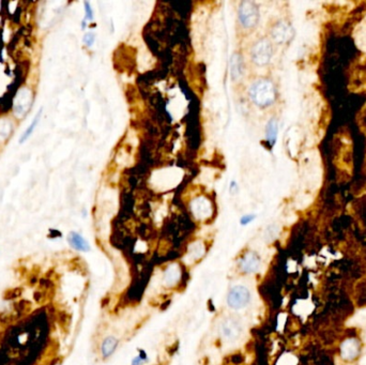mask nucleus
Listing matches in <instances>:
<instances>
[{
  "mask_svg": "<svg viewBox=\"0 0 366 365\" xmlns=\"http://www.w3.org/2000/svg\"><path fill=\"white\" fill-rule=\"evenodd\" d=\"M247 96L252 104L262 111L273 107L279 101V87L268 76L254 78L247 87Z\"/></svg>",
  "mask_w": 366,
  "mask_h": 365,
  "instance_id": "1",
  "label": "nucleus"
},
{
  "mask_svg": "<svg viewBox=\"0 0 366 365\" xmlns=\"http://www.w3.org/2000/svg\"><path fill=\"white\" fill-rule=\"evenodd\" d=\"M266 36L272 41L275 46H288L295 38V29L288 18L281 17L269 25Z\"/></svg>",
  "mask_w": 366,
  "mask_h": 365,
  "instance_id": "2",
  "label": "nucleus"
},
{
  "mask_svg": "<svg viewBox=\"0 0 366 365\" xmlns=\"http://www.w3.org/2000/svg\"><path fill=\"white\" fill-rule=\"evenodd\" d=\"M275 45L267 36L255 40L250 48V61L256 68H266L272 63Z\"/></svg>",
  "mask_w": 366,
  "mask_h": 365,
  "instance_id": "3",
  "label": "nucleus"
},
{
  "mask_svg": "<svg viewBox=\"0 0 366 365\" xmlns=\"http://www.w3.org/2000/svg\"><path fill=\"white\" fill-rule=\"evenodd\" d=\"M260 22V10L258 4L251 0L240 1L237 8V23L245 32H252Z\"/></svg>",
  "mask_w": 366,
  "mask_h": 365,
  "instance_id": "4",
  "label": "nucleus"
},
{
  "mask_svg": "<svg viewBox=\"0 0 366 365\" xmlns=\"http://www.w3.org/2000/svg\"><path fill=\"white\" fill-rule=\"evenodd\" d=\"M33 95L29 88L23 87L17 91L13 100V114L17 119H22L29 112L32 104Z\"/></svg>",
  "mask_w": 366,
  "mask_h": 365,
  "instance_id": "5",
  "label": "nucleus"
},
{
  "mask_svg": "<svg viewBox=\"0 0 366 365\" xmlns=\"http://www.w3.org/2000/svg\"><path fill=\"white\" fill-rule=\"evenodd\" d=\"M251 301V292L243 285L233 286L227 294V305L232 309L245 307Z\"/></svg>",
  "mask_w": 366,
  "mask_h": 365,
  "instance_id": "6",
  "label": "nucleus"
},
{
  "mask_svg": "<svg viewBox=\"0 0 366 365\" xmlns=\"http://www.w3.org/2000/svg\"><path fill=\"white\" fill-rule=\"evenodd\" d=\"M229 74L233 82L242 80L246 74V64L244 56L240 52H234L229 61Z\"/></svg>",
  "mask_w": 366,
  "mask_h": 365,
  "instance_id": "7",
  "label": "nucleus"
},
{
  "mask_svg": "<svg viewBox=\"0 0 366 365\" xmlns=\"http://www.w3.org/2000/svg\"><path fill=\"white\" fill-rule=\"evenodd\" d=\"M261 266V258L257 253L246 252L239 260V267L243 273L252 274L257 272Z\"/></svg>",
  "mask_w": 366,
  "mask_h": 365,
  "instance_id": "8",
  "label": "nucleus"
},
{
  "mask_svg": "<svg viewBox=\"0 0 366 365\" xmlns=\"http://www.w3.org/2000/svg\"><path fill=\"white\" fill-rule=\"evenodd\" d=\"M280 122L276 117H271L266 123L265 127V141L268 148L272 150L275 147V144L278 142L279 136Z\"/></svg>",
  "mask_w": 366,
  "mask_h": 365,
  "instance_id": "9",
  "label": "nucleus"
},
{
  "mask_svg": "<svg viewBox=\"0 0 366 365\" xmlns=\"http://www.w3.org/2000/svg\"><path fill=\"white\" fill-rule=\"evenodd\" d=\"M191 208L194 215L200 219L208 218L212 212V206L210 201L206 197H197L192 202Z\"/></svg>",
  "mask_w": 366,
  "mask_h": 365,
  "instance_id": "10",
  "label": "nucleus"
},
{
  "mask_svg": "<svg viewBox=\"0 0 366 365\" xmlns=\"http://www.w3.org/2000/svg\"><path fill=\"white\" fill-rule=\"evenodd\" d=\"M222 332L227 340L234 341L242 333V327H241L239 321L229 318L223 322Z\"/></svg>",
  "mask_w": 366,
  "mask_h": 365,
  "instance_id": "11",
  "label": "nucleus"
},
{
  "mask_svg": "<svg viewBox=\"0 0 366 365\" xmlns=\"http://www.w3.org/2000/svg\"><path fill=\"white\" fill-rule=\"evenodd\" d=\"M341 354L343 358L348 361L355 360L359 354H360V343L356 339H348L343 343L341 347Z\"/></svg>",
  "mask_w": 366,
  "mask_h": 365,
  "instance_id": "12",
  "label": "nucleus"
},
{
  "mask_svg": "<svg viewBox=\"0 0 366 365\" xmlns=\"http://www.w3.org/2000/svg\"><path fill=\"white\" fill-rule=\"evenodd\" d=\"M68 242L75 251L78 252H89L90 251V245L88 241L82 237L80 233L76 231H71L68 236Z\"/></svg>",
  "mask_w": 366,
  "mask_h": 365,
  "instance_id": "13",
  "label": "nucleus"
},
{
  "mask_svg": "<svg viewBox=\"0 0 366 365\" xmlns=\"http://www.w3.org/2000/svg\"><path fill=\"white\" fill-rule=\"evenodd\" d=\"M118 344H119V341L117 340L115 336L105 337L101 345V354L103 358H104V359H107V358H109L110 356H113L117 347H118Z\"/></svg>",
  "mask_w": 366,
  "mask_h": 365,
  "instance_id": "14",
  "label": "nucleus"
},
{
  "mask_svg": "<svg viewBox=\"0 0 366 365\" xmlns=\"http://www.w3.org/2000/svg\"><path fill=\"white\" fill-rule=\"evenodd\" d=\"M12 130L13 123L10 119L5 118L0 119V144L9 139V136L12 133Z\"/></svg>",
  "mask_w": 366,
  "mask_h": 365,
  "instance_id": "15",
  "label": "nucleus"
},
{
  "mask_svg": "<svg viewBox=\"0 0 366 365\" xmlns=\"http://www.w3.org/2000/svg\"><path fill=\"white\" fill-rule=\"evenodd\" d=\"M41 115H42V108L40 109L39 113L36 115V117H34V119H33V121L30 123L29 127L25 130V132L23 133V135L20 136V140H19V143H20V144H23L24 142H26L27 140L29 139V136L32 134V132L34 131V129H36V127L38 126V123H39L40 118H41Z\"/></svg>",
  "mask_w": 366,
  "mask_h": 365,
  "instance_id": "16",
  "label": "nucleus"
},
{
  "mask_svg": "<svg viewBox=\"0 0 366 365\" xmlns=\"http://www.w3.org/2000/svg\"><path fill=\"white\" fill-rule=\"evenodd\" d=\"M84 8H85V18L87 22H91V20H93V17H94V13H93V9L91 6V3L88 2V1H85L84 2Z\"/></svg>",
  "mask_w": 366,
  "mask_h": 365,
  "instance_id": "17",
  "label": "nucleus"
},
{
  "mask_svg": "<svg viewBox=\"0 0 366 365\" xmlns=\"http://www.w3.org/2000/svg\"><path fill=\"white\" fill-rule=\"evenodd\" d=\"M82 42L88 47L90 48L93 46L94 42H95V33L94 32H87L84 38H82Z\"/></svg>",
  "mask_w": 366,
  "mask_h": 365,
  "instance_id": "18",
  "label": "nucleus"
},
{
  "mask_svg": "<svg viewBox=\"0 0 366 365\" xmlns=\"http://www.w3.org/2000/svg\"><path fill=\"white\" fill-rule=\"evenodd\" d=\"M148 361V358H147V355L145 354V351L141 350V353L138 356H136L134 359L132 360V363H131V365H143L144 363H146Z\"/></svg>",
  "mask_w": 366,
  "mask_h": 365,
  "instance_id": "19",
  "label": "nucleus"
},
{
  "mask_svg": "<svg viewBox=\"0 0 366 365\" xmlns=\"http://www.w3.org/2000/svg\"><path fill=\"white\" fill-rule=\"evenodd\" d=\"M256 219V215H244L240 219V224L242 226H247Z\"/></svg>",
  "mask_w": 366,
  "mask_h": 365,
  "instance_id": "20",
  "label": "nucleus"
},
{
  "mask_svg": "<svg viewBox=\"0 0 366 365\" xmlns=\"http://www.w3.org/2000/svg\"><path fill=\"white\" fill-rule=\"evenodd\" d=\"M239 192V185L236 180H231L229 183V193L231 195H236Z\"/></svg>",
  "mask_w": 366,
  "mask_h": 365,
  "instance_id": "21",
  "label": "nucleus"
}]
</instances>
